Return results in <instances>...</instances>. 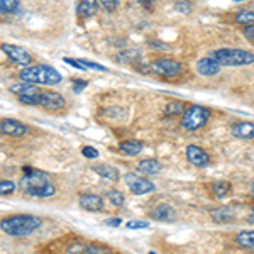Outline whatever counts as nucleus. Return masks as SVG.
I'll return each mask as SVG.
<instances>
[{"mask_svg":"<svg viewBox=\"0 0 254 254\" xmlns=\"http://www.w3.org/2000/svg\"><path fill=\"white\" fill-rule=\"evenodd\" d=\"M81 154H83L85 158H88V159H95L98 156V151L95 149V147H92V146H85L83 149H81Z\"/></svg>","mask_w":254,"mask_h":254,"instance_id":"nucleus-33","label":"nucleus"},{"mask_svg":"<svg viewBox=\"0 0 254 254\" xmlns=\"http://www.w3.org/2000/svg\"><path fill=\"white\" fill-rule=\"evenodd\" d=\"M81 254H109V253L104 251V249H100V248H95V246H87Z\"/></svg>","mask_w":254,"mask_h":254,"instance_id":"nucleus-36","label":"nucleus"},{"mask_svg":"<svg viewBox=\"0 0 254 254\" xmlns=\"http://www.w3.org/2000/svg\"><path fill=\"white\" fill-rule=\"evenodd\" d=\"M248 222H249V224H254V214L248 217Z\"/></svg>","mask_w":254,"mask_h":254,"instance_id":"nucleus-41","label":"nucleus"},{"mask_svg":"<svg viewBox=\"0 0 254 254\" xmlns=\"http://www.w3.org/2000/svg\"><path fill=\"white\" fill-rule=\"evenodd\" d=\"M92 170L95 171L97 175H100L102 178H107L109 182H119V178H121L117 168H114L110 165H95Z\"/></svg>","mask_w":254,"mask_h":254,"instance_id":"nucleus-19","label":"nucleus"},{"mask_svg":"<svg viewBox=\"0 0 254 254\" xmlns=\"http://www.w3.org/2000/svg\"><path fill=\"white\" fill-rule=\"evenodd\" d=\"M253 208H254V207H253Z\"/></svg>","mask_w":254,"mask_h":254,"instance_id":"nucleus-45","label":"nucleus"},{"mask_svg":"<svg viewBox=\"0 0 254 254\" xmlns=\"http://www.w3.org/2000/svg\"><path fill=\"white\" fill-rule=\"evenodd\" d=\"M39 107L51 110V112H58V110L66 107V100L61 93L55 92V90H41Z\"/></svg>","mask_w":254,"mask_h":254,"instance_id":"nucleus-8","label":"nucleus"},{"mask_svg":"<svg viewBox=\"0 0 254 254\" xmlns=\"http://www.w3.org/2000/svg\"><path fill=\"white\" fill-rule=\"evenodd\" d=\"M41 225H43V220H41L39 217L27 215V214L10 215L0 220V229L12 237L31 236L34 231H38Z\"/></svg>","mask_w":254,"mask_h":254,"instance_id":"nucleus-2","label":"nucleus"},{"mask_svg":"<svg viewBox=\"0 0 254 254\" xmlns=\"http://www.w3.org/2000/svg\"><path fill=\"white\" fill-rule=\"evenodd\" d=\"M121 224H122V219H119V217H112V219L105 220V225H109V227H119Z\"/></svg>","mask_w":254,"mask_h":254,"instance_id":"nucleus-39","label":"nucleus"},{"mask_svg":"<svg viewBox=\"0 0 254 254\" xmlns=\"http://www.w3.org/2000/svg\"><path fill=\"white\" fill-rule=\"evenodd\" d=\"M212 58L220 66H248L254 63V53L237 48H222L212 53Z\"/></svg>","mask_w":254,"mask_h":254,"instance_id":"nucleus-4","label":"nucleus"},{"mask_svg":"<svg viewBox=\"0 0 254 254\" xmlns=\"http://www.w3.org/2000/svg\"><path fill=\"white\" fill-rule=\"evenodd\" d=\"M98 2H100V7H104L107 12H114V10H117L121 0H98Z\"/></svg>","mask_w":254,"mask_h":254,"instance_id":"nucleus-31","label":"nucleus"},{"mask_svg":"<svg viewBox=\"0 0 254 254\" xmlns=\"http://www.w3.org/2000/svg\"><path fill=\"white\" fill-rule=\"evenodd\" d=\"M208 119H210V110L207 107H203V105H191V107H188L182 114V127L185 130L195 132V130L202 129L207 124Z\"/></svg>","mask_w":254,"mask_h":254,"instance_id":"nucleus-6","label":"nucleus"},{"mask_svg":"<svg viewBox=\"0 0 254 254\" xmlns=\"http://www.w3.org/2000/svg\"><path fill=\"white\" fill-rule=\"evenodd\" d=\"M251 191H253V195H254V182L251 183Z\"/></svg>","mask_w":254,"mask_h":254,"instance_id":"nucleus-42","label":"nucleus"},{"mask_svg":"<svg viewBox=\"0 0 254 254\" xmlns=\"http://www.w3.org/2000/svg\"><path fill=\"white\" fill-rule=\"evenodd\" d=\"M137 58H139V51H136V49H129V51L117 55V61H121V63H129V61H134Z\"/></svg>","mask_w":254,"mask_h":254,"instance_id":"nucleus-28","label":"nucleus"},{"mask_svg":"<svg viewBox=\"0 0 254 254\" xmlns=\"http://www.w3.org/2000/svg\"><path fill=\"white\" fill-rule=\"evenodd\" d=\"M151 219L161 220V222H173L176 219V210L171 205H158L151 212Z\"/></svg>","mask_w":254,"mask_h":254,"instance_id":"nucleus-16","label":"nucleus"},{"mask_svg":"<svg viewBox=\"0 0 254 254\" xmlns=\"http://www.w3.org/2000/svg\"><path fill=\"white\" fill-rule=\"evenodd\" d=\"M98 10H100V2L98 0H80L78 7H76V14L81 19L93 17Z\"/></svg>","mask_w":254,"mask_h":254,"instance_id":"nucleus-13","label":"nucleus"},{"mask_svg":"<svg viewBox=\"0 0 254 254\" xmlns=\"http://www.w3.org/2000/svg\"><path fill=\"white\" fill-rule=\"evenodd\" d=\"M19 78L24 83L32 85H58L61 83L63 76L58 69L48 66V64H32V66H26L19 73Z\"/></svg>","mask_w":254,"mask_h":254,"instance_id":"nucleus-3","label":"nucleus"},{"mask_svg":"<svg viewBox=\"0 0 254 254\" xmlns=\"http://www.w3.org/2000/svg\"><path fill=\"white\" fill-rule=\"evenodd\" d=\"M232 2H244V0H232Z\"/></svg>","mask_w":254,"mask_h":254,"instance_id":"nucleus-43","label":"nucleus"},{"mask_svg":"<svg viewBox=\"0 0 254 254\" xmlns=\"http://www.w3.org/2000/svg\"><path fill=\"white\" fill-rule=\"evenodd\" d=\"M232 187L229 182H215L214 185H212V191H214V195L217 198H224V196H227L231 193Z\"/></svg>","mask_w":254,"mask_h":254,"instance_id":"nucleus-23","label":"nucleus"},{"mask_svg":"<svg viewBox=\"0 0 254 254\" xmlns=\"http://www.w3.org/2000/svg\"><path fill=\"white\" fill-rule=\"evenodd\" d=\"M236 22L239 24V26H251L254 24V10L251 9H246V10H241L236 14Z\"/></svg>","mask_w":254,"mask_h":254,"instance_id":"nucleus-24","label":"nucleus"},{"mask_svg":"<svg viewBox=\"0 0 254 254\" xmlns=\"http://www.w3.org/2000/svg\"><path fill=\"white\" fill-rule=\"evenodd\" d=\"M27 126L15 119H2L0 121V134L10 137H22L27 134Z\"/></svg>","mask_w":254,"mask_h":254,"instance_id":"nucleus-10","label":"nucleus"},{"mask_svg":"<svg viewBox=\"0 0 254 254\" xmlns=\"http://www.w3.org/2000/svg\"><path fill=\"white\" fill-rule=\"evenodd\" d=\"M244 38L248 39V41H251V43L254 44V24L244 27Z\"/></svg>","mask_w":254,"mask_h":254,"instance_id":"nucleus-37","label":"nucleus"},{"mask_svg":"<svg viewBox=\"0 0 254 254\" xmlns=\"http://www.w3.org/2000/svg\"><path fill=\"white\" fill-rule=\"evenodd\" d=\"M63 61L66 64H69V66H73V68H76V69H81V71H87V68H85V64L81 63V61L78 60H73V58H63Z\"/></svg>","mask_w":254,"mask_h":254,"instance_id":"nucleus-34","label":"nucleus"},{"mask_svg":"<svg viewBox=\"0 0 254 254\" xmlns=\"http://www.w3.org/2000/svg\"><path fill=\"white\" fill-rule=\"evenodd\" d=\"M107 198L112 202V205H116V207H122L126 202V196L122 195V191H119V190H109Z\"/></svg>","mask_w":254,"mask_h":254,"instance_id":"nucleus-26","label":"nucleus"},{"mask_svg":"<svg viewBox=\"0 0 254 254\" xmlns=\"http://www.w3.org/2000/svg\"><path fill=\"white\" fill-rule=\"evenodd\" d=\"M175 9L178 12H182V14H190V12L193 10V5H191L190 0H176Z\"/></svg>","mask_w":254,"mask_h":254,"instance_id":"nucleus-29","label":"nucleus"},{"mask_svg":"<svg viewBox=\"0 0 254 254\" xmlns=\"http://www.w3.org/2000/svg\"><path fill=\"white\" fill-rule=\"evenodd\" d=\"M19 0H0V14L9 15L19 10Z\"/></svg>","mask_w":254,"mask_h":254,"instance_id":"nucleus-25","label":"nucleus"},{"mask_svg":"<svg viewBox=\"0 0 254 254\" xmlns=\"http://www.w3.org/2000/svg\"><path fill=\"white\" fill-rule=\"evenodd\" d=\"M83 249H85V246H81V244H73V246H69L68 254H81V253H83Z\"/></svg>","mask_w":254,"mask_h":254,"instance_id":"nucleus-38","label":"nucleus"},{"mask_svg":"<svg viewBox=\"0 0 254 254\" xmlns=\"http://www.w3.org/2000/svg\"><path fill=\"white\" fill-rule=\"evenodd\" d=\"M210 215L215 222L224 224V222H229V220L234 219V210H232L231 207H220V208H217V210H212Z\"/></svg>","mask_w":254,"mask_h":254,"instance_id":"nucleus-21","label":"nucleus"},{"mask_svg":"<svg viewBox=\"0 0 254 254\" xmlns=\"http://www.w3.org/2000/svg\"><path fill=\"white\" fill-rule=\"evenodd\" d=\"M80 205L87 212H102L104 210V200H102V196H98V195L87 193L80 198Z\"/></svg>","mask_w":254,"mask_h":254,"instance_id":"nucleus-14","label":"nucleus"},{"mask_svg":"<svg viewBox=\"0 0 254 254\" xmlns=\"http://www.w3.org/2000/svg\"><path fill=\"white\" fill-rule=\"evenodd\" d=\"M15 183L10 182V180H2L0 182V195H10L15 191Z\"/></svg>","mask_w":254,"mask_h":254,"instance_id":"nucleus-30","label":"nucleus"},{"mask_svg":"<svg viewBox=\"0 0 254 254\" xmlns=\"http://www.w3.org/2000/svg\"><path fill=\"white\" fill-rule=\"evenodd\" d=\"M22 171L24 176L20 180L19 187L26 195L36 196V198H49V196L56 195V187L49 180L48 173L36 170L32 166H24Z\"/></svg>","mask_w":254,"mask_h":254,"instance_id":"nucleus-1","label":"nucleus"},{"mask_svg":"<svg viewBox=\"0 0 254 254\" xmlns=\"http://www.w3.org/2000/svg\"><path fill=\"white\" fill-rule=\"evenodd\" d=\"M119 149H121L124 154H127V156H136V154H139L142 149H144V146H142L141 141L129 139V141L121 142V144H119Z\"/></svg>","mask_w":254,"mask_h":254,"instance_id":"nucleus-20","label":"nucleus"},{"mask_svg":"<svg viewBox=\"0 0 254 254\" xmlns=\"http://www.w3.org/2000/svg\"><path fill=\"white\" fill-rule=\"evenodd\" d=\"M137 171L144 176H154L163 171V165L158 159H142L137 165Z\"/></svg>","mask_w":254,"mask_h":254,"instance_id":"nucleus-15","label":"nucleus"},{"mask_svg":"<svg viewBox=\"0 0 254 254\" xmlns=\"http://www.w3.org/2000/svg\"><path fill=\"white\" fill-rule=\"evenodd\" d=\"M232 136L244 141L254 139V122H237L232 126Z\"/></svg>","mask_w":254,"mask_h":254,"instance_id":"nucleus-17","label":"nucleus"},{"mask_svg":"<svg viewBox=\"0 0 254 254\" xmlns=\"http://www.w3.org/2000/svg\"><path fill=\"white\" fill-rule=\"evenodd\" d=\"M147 254H156V253H147Z\"/></svg>","mask_w":254,"mask_h":254,"instance_id":"nucleus-44","label":"nucleus"},{"mask_svg":"<svg viewBox=\"0 0 254 254\" xmlns=\"http://www.w3.org/2000/svg\"><path fill=\"white\" fill-rule=\"evenodd\" d=\"M142 73H153V75H158V76H163V78H175L182 73V63L176 60H171V58H158L151 63L144 64V66L139 68Z\"/></svg>","mask_w":254,"mask_h":254,"instance_id":"nucleus-5","label":"nucleus"},{"mask_svg":"<svg viewBox=\"0 0 254 254\" xmlns=\"http://www.w3.org/2000/svg\"><path fill=\"white\" fill-rule=\"evenodd\" d=\"M0 48H2V51L7 55V58H9L10 61H14V63H17V64H22V66H29V63L32 61L31 53L27 51V49H24L22 46H15V44L3 43Z\"/></svg>","mask_w":254,"mask_h":254,"instance_id":"nucleus-9","label":"nucleus"},{"mask_svg":"<svg viewBox=\"0 0 254 254\" xmlns=\"http://www.w3.org/2000/svg\"><path fill=\"white\" fill-rule=\"evenodd\" d=\"M185 109H183V104L180 100H173L166 105V114L168 116H176V114H183Z\"/></svg>","mask_w":254,"mask_h":254,"instance_id":"nucleus-27","label":"nucleus"},{"mask_svg":"<svg viewBox=\"0 0 254 254\" xmlns=\"http://www.w3.org/2000/svg\"><path fill=\"white\" fill-rule=\"evenodd\" d=\"M10 92L15 93L17 97H38L41 93V90L38 87H34L32 83H17V85H12Z\"/></svg>","mask_w":254,"mask_h":254,"instance_id":"nucleus-18","label":"nucleus"},{"mask_svg":"<svg viewBox=\"0 0 254 254\" xmlns=\"http://www.w3.org/2000/svg\"><path fill=\"white\" fill-rule=\"evenodd\" d=\"M81 63L85 64V68H90V69H98V71H107V68L104 66V64H98V63H93V61L90 60H80Z\"/></svg>","mask_w":254,"mask_h":254,"instance_id":"nucleus-32","label":"nucleus"},{"mask_svg":"<svg viewBox=\"0 0 254 254\" xmlns=\"http://www.w3.org/2000/svg\"><path fill=\"white\" fill-rule=\"evenodd\" d=\"M73 83H75V93H78V92H81V90H83L85 87H87L88 85V81L87 80H83V81H73Z\"/></svg>","mask_w":254,"mask_h":254,"instance_id":"nucleus-40","label":"nucleus"},{"mask_svg":"<svg viewBox=\"0 0 254 254\" xmlns=\"http://www.w3.org/2000/svg\"><path fill=\"white\" fill-rule=\"evenodd\" d=\"M124 182H126L127 188H129L134 195H146L154 190L153 182H149L147 178H142V176H139L136 173H126Z\"/></svg>","mask_w":254,"mask_h":254,"instance_id":"nucleus-7","label":"nucleus"},{"mask_svg":"<svg viewBox=\"0 0 254 254\" xmlns=\"http://www.w3.org/2000/svg\"><path fill=\"white\" fill-rule=\"evenodd\" d=\"M149 222H142V220H130L127 222V229H147Z\"/></svg>","mask_w":254,"mask_h":254,"instance_id":"nucleus-35","label":"nucleus"},{"mask_svg":"<svg viewBox=\"0 0 254 254\" xmlns=\"http://www.w3.org/2000/svg\"><path fill=\"white\" fill-rule=\"evenodd\" d=\"M196 71L202 76H215L217 73L220 71V64L212 58V56H207V58L198 60L196 63Z\"/></svg>","mask_w":254,"mask_h":254,"instance_id":"nucleus-12","label":"nucleus"},{"mask_svg":"<svg viewBox=\"0 0 254 254\" xmlns=\"http://www.w3.org/2000/svg\"><path fill=\"white\" fill-rule=\"evenodd\" d=\"M187 158H188V161L196 168H205L210 165V156H208L202 147L193 146V144L187 147Z\"/></svg>","mask_w":254,"mask_h":254,"instance_id":"nucleus-11","label":"nucleus"},{"mask_svg":"<svg viewBox=\"0 0 254 254\" xmlns=\"http://www.w3.org/2000/svg\"><path fill=\"white\" fill-rule=\"evenodd\" d=\"M237 244L246 249H254V231H243L237 234Z\"/></svg>","mask_w":254,"mask_h":254,"instance_id":"nucleus-22","label":"nucleus"}]
</instances>
